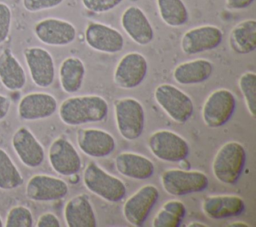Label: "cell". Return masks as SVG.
I'll use <instances>...</instances> for the list:
<instances>
[{"mask_svg":"<svg viewBox=\"0 0 256 227\" xmlns=\"http://www.w3.org/2000/svg\"><path fill=\"white\" fill-rule=\"evenodd\" d=\"M58 109L56 98L46 92H32L18 103V117L23 121H37L53 116Z\"/></svg>","mask_w":256,"mask_h":227,"instance_id":"obj_18","label":"cell"},{"mask_svg":"<svg viewBox=\"0 0 256 227\" xmlns=\"http://www.w3.org/2000/svg\"><path fill=\"white\" fill-rule=\"evenodd\" d=\"M246 150L244 146L237 141L225 143L216 153L212 171L214 177L222 184H236L245 168Z\"/></svg>","mask_w":256,"mask_h":227,"instance_id":"obj_2","label":"cell"},{"mask_svg":"<svg viewBox=\"0 0 256 227\" xmlns=\"http://www.w3.org/2000/svg\"><path fill=\"white\" fill-rule=\"evenodd\" d=\"M37 227H60L61 223L58 217L52 212H46L40 215L36 223Z\"/></svg>","mask_w":256,"mask_h":227,"instance_id":"obj_36","label":"cell"},{"mask_svg":"<svg viewBox=\"0 0 256 227\" xmlns=\"http://www.w3.org/2000/svg\"><path fill=\"white\" fill-rule=\"evenodd\" d=\"M239 89L243 95L246 107L252 118L256 116V74L245 72L239 78Z\"/></svg>","mask_w":256,"mask_h":227,"instance_id":"obj_31","label":"cell"},{"mask_svg":"<svg viewBox=\"0 0 256 227\" xmlns=\"http://www.w3.org/2000/svg\"><path fill=\"white\" fill-rule=\"evenodd\" d=\"M231 49L240 55H247L256 49V21L244 20L231 30L229 35Z\"/></svg>","mask_w":256,"mask_h":227,"instance_id":"obj_26","label":"cell"},{"mask_svg":"<svg viewBox=\"0 0 256 227\" xmlns=\"http://www.w3.org/2000/svg\"><path fill=\"white\" fill-rule=\"evenodd\" d=\"M154 99L164 112L176 123H186L194 113L192 99L171 84H161L154 90Z\"/></svg>","mask_w":256,"mask_h":227,"instance_id":"obj_5","label":"cell"},{"mask_svg":"<svg viewBox=\"0 0 256 227\" xmlns=\"http://www.w3.org/2000/svg\"><path fill=\"white\" fill-rule=\"evenodd\" d=\"M160 180L165 192L177 197L202 192L209 185L206 174L196 170L169 169L161 174Z\"/></svg>","mask_w":256,"mask_h":227,"instance_id":"obj_6","label":"cell"},{"mask_svg":"<svg viewBox=\"0 0 256 227\" xmlns=\"http://www.w3.org/2000/svg\"><path fill=\"white\" fill-rule=\"evenodd\" d=\"M83 6L88 11L94 13H106L117 6H119L123 0H81Z\"/></svg>","mask_w":256,"mask_h":227,"instance_id":"obj_34","label":"cell"},{"mask_svg":"<svg viewBox=\"0 0 256 227\" xmlns=\"http://www.w3.org/2000/svg\"><path fill=\"white\" fill-rule=\"evenodd\" d=\"M114 113L117 130L127 141L137 140L145 127L143 105L134 98L118 99L114 102Z\"/></svg>","mask_w":256,"mask_h":227,"instance_id":"obj_4","label":"cell"},{"mask_svg":"<svg viewBox=\"0 0 256 227\" xmlns=\"http://www.w3.org/2000/svg\"><path fill=\"white\" fill-rule=\"evenodd\" d=\"M76 140L79 149L92 158L108 157L116 148L114 137L109 132L101 129H80L77 132Z\"/></svg>","mask_w":256,"mask_h":227,"instance_id":"obj_19","label":"cell"},{"mask_svg":"<svg viewBox=\"0 0 256 227\" xmlns=\"http://www.w3.org/2000/svg\"><path fill=\"white\" fill-rule=\"evenodd\" d=\"M24 178L10 157V155L0 148V190L11 191L21 187Z\"/></svg>","mask_w":256,"mask_h":227,"instance_id":"obj_29","label":"cell"},{"mask_svg":"<svg viewBox=\"0 0 256 227\" xmlns=\"http://www.w3.org/2000/svg\"><path fill=\"white\" fill-rule=\"evenodd\" d=\"M24 59L33 83L40 88L50 87L55 80V62L51 53L42 47H27Z\"/></svg>","mask_w":256,"mask_h":227,"instance_id":"obj_9","label":"cell"},{"mask_svg":"<svg viewBox=\"0 0 256 227\" xmlns=\"http://www.w3.org/2000/svg\"><path fill=\"white\" fill-rule=\"evenodd\" d=\"M115 166L122 176L134 180L149 179L155 171L154 164L150 159L133 152L120 153L115 159Z\"/></svg>","mask_w":256,"mask_h":227,"instance_id":"obj_22","label":"cell"},{"mask_svg":"<svg viewBox=\"0 0 256 227\" xmlns=\"http://www.w3.org/2000/svg\"><path fill=\"white\" fill-rule=\"evenodd\" d=\"M64 219L68 227H96L95 211L84 194L70 199L64 208Z\"/></svg>","mask_w":256,"mask_h":227,"instance_id":"obj_24","label":"cell"},{"mask_svg":"<svg viewBox=\"0 0 256 227\" xmlns=\"http://www.w3.org/2000/svg\"><path fill=\"white\" fill-rule=\"evenodd\" d=\"M11 146L21 163L28 168H37L45 160L44 147L27 127H20L15 131Z\"/></svg>","mask_w":256,"mask_h":227,"instance_id":"obj_16","label":"cell"},{"mask_svg":"<svg viewBox=\"0 0 256 227\" xmlns=\"http://www.w3.org/2000/svg\"><path fill=\"white\" fill-rule=\"evenodd\" d=\"M69 191L67 183L57 177L36 174L32 176L25 187L26 197L34 202H51L63 199Z\"/></svg>","mask_w":256,"mask_h":227,"instance_id":"obj_14","label":"cell"},{"mask_svg":"<svg viewBox=\"0 0 256 227\" xmlns=\"http://www.w3.org/2000/svg\"><path fill=\"white\" fill-rule=\"evenodd\" d=\"M236 109V98L228 89H218L205 100L201 115L204 124L209 128L224 126L233 116Z\"/></svg>","mask_w":256,"mask_h":227,"instance_id":"obj_8","label":"cell"},{"mask_svg":"<svg viewBox=\"0 0 256 227\" xmlns=\"http://www.w3.org/2000/svg\"><path fill=\"white\" fill-rule=\"evenodd\" d=\"M148 146L157 159L165 162L183 161L190 153L187 141L177 133L169 130L154 132L149 137Z\"/></svg>","mask_w":256,"mask_h":227,"instance_id":"obj_7","label":"cell"},{"mask_svg":"<svg viewBox=\"0 0 256 227\" xmlns=\"http://www.w3.org/2000/svg\"><path fill=\"white\" fill-rule=\"evenodd\" d=\"M34 35L43 44L54 47H63L73 43L77 36L75 26L58 18H46L34 26Z\"/></svg>","mask_w":256,"mask_h":227,"instance_id":"obj_13","label":"cell"},{"mask_svg":"<svg viewBox=\"0 0 256 227\" xmlns=\"http://www.w3.org/2000/svg\"><path fill=\"white\" fill-rule=\"evenodd\" d=\"M48 160L51 168L62 176H74L82 167V160L78 151L64 137H59L51 143Z\"/></svg>","mask_w":256,"mask_h":227,"instance_id":"obj_12","label":"cell"},{"mask_svg":"<svg viewBox=\"0 0 256 227\" xmlns=\"http://www.w3.org/2000/svg\"><path fill=\"white\" fill-rule=\"evenodd\" d=\"M107 101L99 95L70 97L64 100L58 110L61 121L67 126H80L103 121L108 114Z\"/></svg>","mask_w":256,"mask_h":227,"instance_id":"obj_1","label":"cell"},{"mask_svg":"<svg viewBox=\"0 0 256 227\" xmlns=\"http://www.w3.org/2000/svg\"><path fill=\"white\" fill-rule=\"evenodd\" d=\"M87 45L101 53L116 54L124 48V38L115 28L99 22H90L85 29Z\"/></svg>","mask_w":256,"mask_h":227,"instance_id":"obj_15","label":"cell"},{"mask_svg":"<svg viewBox=\"0 0 256 227\" xmlns=\"http://www.w3.org/2000/svg\"><path fill=\"white\" fill-rule=\"evenodd\" d=\"M86 74V68L83 61L77 57H68L64 59L59 68V80L64 92L73 94L78 92Z\"/></svg>","mask_w":256,"mask_h":227,"instance_id":"obj_27","label":"cell"},{"mask_svg":"<svg viewBox=\"0 0 256 227\" xmlns=\"http://www.w3.org/2000/svg\"><path fill=\"white\" fill-rule=\"evenodd\" d=\"M223 40V32L213 25H203L188 30L181 39V49L186 55H195L216 49Z\"/></svg>","mask_w":256,"mask_h":227,"instance_id":"obj_17","label":"cell"},{"mask_svg":"<svg viewBox=\"0 0 256 227\" xmlns=\"http://www.w3.org/2000/svg\"><path fill=\"white\" fill-rule=\"evenodd\" d=\"M162 21L170 27H181L187 23L189 13L182 0H156Z\"/></svg>","mask_w":256,"mask_h":227,"instance_id":"obj_28","label":"cell"},{"mask_svg":"<svg viewBox=\"0 0 256 227\" xmlns=\"http://www.w3.org/2000/svg\"><path fill=\"white\" fill-rule=\"evenodd\" d=\"M148 72V62L138 52L125 54L118 62L114 71V82L122 89H134L142 84Z\"/></svg>","mask_w":256,"mask_h":227,"instance_id":"obj_11","label":"cell"},{"mask_svg":"<svg viewBox=\"0 0 256 227\" xmlns=\"http://www.w3.org/2000/svg\"><path fill=\"white\" fill-rule=\"evenodd\" d=\"M254 0H226V6L231 10H243L250 7Z\"/></svg>","mask_w":256,"mask_h":227,"instance_id":"obj_38","label":"cell"},{"mask_svg":"<svg viewBox=\"0 0 256 227\" xmlns=\"http://www.w3.org/2000/svg\"><path fill=\"white\" fill-rule=\"evenodd\" d=\"M229 226L230 227H250L251 225L244 222V221H236L234 223H231Z\"/></svg>","mask_w":256,"mask_h":227,"instance_id":"obj_39","label":"cell"},{"mask_svg":"<svg viewBox=\"0 0 256 227\" xmlns=\"http://www.w3.org/2000/svg\"><path fill=\"white\" fill-rule=\"evenodd\" d=\"M187 227H208V225L201 223V222H192V223L188 224Z\"/></svg>","mask_w":256,"mask_h":227,"instance_id":"obj_40","label":"cell"},{"mask_svg":"<svg viewBox=\"0 0 256 227\" xmlns=\"http://www.w3.org/2000/svg\"><path fill=\"white\" fill-rule=\"evenodd\" d=\"M83 182L91 193L110 203L120 202L126 196L127 189L124 182L94 162H90L86 166Z\"/></svg>","mask_w":256,"mask_h":227,"instance_id":"obj_3","label":"cell"},{"mask_svg":"<svg viewBox=\"0 0 256 227\" xmlns=\"http://www.w3.org/2000/svg\"><path fill=\"white\" fill-rule=\"evenodd\" d=\"M186 215L185 205L179 200L166 202L152 221L153 227H179Z\"/></svg>","mask_w":256,"mask_h":227,"instance_id":"obj_30","label":"cell"},{"mask_svg":"<svg viewBox=\"0 0 256 227\" xmlns=\"http://www.w3.org/2000/svg\"><path fill=\"white\" fill-rule=\"evenodd\" d=\"M0 82L9 91H21L27 82L26 72L13 52L6 48L0 53Z\"/></svg>","mask_w":256,"mask_h":227,"instance_id":"obj_23","label":"cell"},{"mask_svg":"<svg viewBox=\"0 0 256 227\" xmlns=\"http://www.w3.org/2000/svg\"><path fill=\"white\" fill-rule=\"evenodd\" d=\"M12 10L4 2H0V46L9 38L12 29Z\"/></svg>","mask_w":256,"mask_h":227,"instance_id":"obj_33","label":"cell"},{"mask_svg":"<svg viewBox=\"0 0 256 227\" xmlns=\"http://www.w3.org/2000/svg\"><path fill=\"white\" fill-rule=\"evenodd\" d=\"M11 105L12 102L10 98L0 94V121L4 120L8 116L11 109Z\"/></svg>","mask_w":256,"mask_h":227,"instance_id":"obj_37","label":"cell"},{"mask_svg":"<svg viewBox=\"0 0 256 227\" xmlns=\"http://www.w3.org/2000/svg\"><path fill=\"white\" fill-rule=\"evenodd\" d=\"M3 226H4V221L2 220V218L0 216V227H3Z\"/></svg>","mask_w":256,"mask_h":227,"instance_id":"obj_41","label":"cell"},{"mask_svg":"<svg viewBox=\"0 0 256 227\" xmlns=\"http://www.w3.org/2000/svg\"><path fill=\"white\" fill-rule=\"evenodd\" d=\"M121 26L130 39L140 46H146L154 39L152 24L143 10L137 6L125 9L121 16Z\"/></svg>","mask_w":256,"mask_h":227,"instance_id":"obj_20","label":"cell"},{"mask_svg":"<svg viewBox=\"0 0 256 227\" xmlns=\"http://www.w3.org/2000/svg\"><path fill=\"white\" fill-rule=\"evenodd\" d=\"M244 200L236 195L209 196L202 203L204 214L212 220L238 217L245 211Z\"/></svg>","mask_w":256,"mask_h":227,"instance_id":"obj_21","label":"cell"},{"mask_svg":"<svg viewBox=\"0 0 256 227\" xmlns=\"http://www.w3.org/2000/svg\"><path fill=\"white\" fill-rule=\"evenodd\" d=\"M159 190L148 184L141 187L130 196L123 205V215L126 221L135 227H141L159 199Z\"/></svg>","mask_w":256,"mask_h":227,"instance_id":"obj_10","label":"cell"},{"mask_svg":"<svg viewBox=\"0 0 256 227\" xmlns=\"http://www.w3.org/2000/svg\"><path fill=\"white\" fill-rule=\"evenodd\" d=\"M64 0H22L24 9L30 13H37L54 9L60 6Z\"/></svg>","mask_w":256,"mask_h":227,"instance_id":"obj_35","label":"cell"},{"mask_svg":"<svg viewBox=\"0 0 256 227\" xmlns=\"http://www.w3.org/2000/svg\"><path fill=\"white\" fill-rule=\"evenodd\" d=\"M34 218L31 210L23 205L12 207L6 216L5 227H32Z\"/></svg>","mask_w":256,"mask_h":227,"instance_id":"obj_32","label":"cell"},{"mask_svg":"<svg viewBox=\"0 0 256 227\" xmlns=\"http://www.w3.org/2000/svg\"><path fill=\"white\" fill-rule=\"evenodd\" d=\"M213 71L214 66L211 61L195 59L177 65L173 71V78L180 85H196L207 81Z\"/></svg>","mask_w":256,"mask_h":227,"instance_id":"obj_25","label":"cell"}]
</instances>
